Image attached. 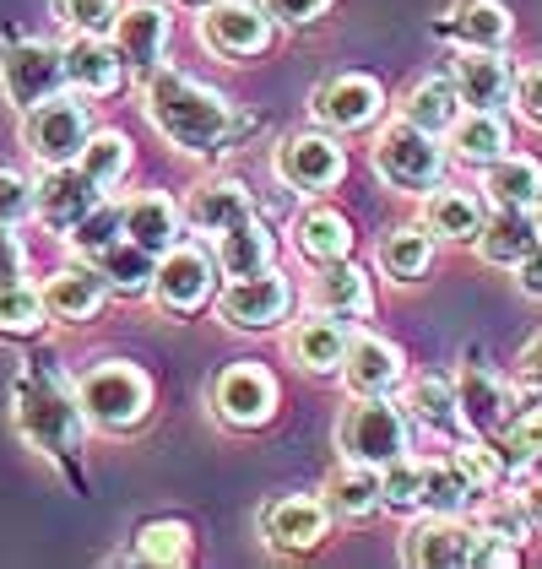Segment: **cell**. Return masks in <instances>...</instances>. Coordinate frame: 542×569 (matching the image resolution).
I'll return each instance as SVG.
<instances>
[{
    "label": "cell",
    "instance_id": "1",
    "mask_svg": "<svg viewBox=\"0 0 542 569\" xmlns=\"http://www.w3.org/2000/svg\"><path fill=\"white\" fill-rule=\"evenodd\" d=\"M141 109H147L152 131L163 136L169 147L190 152V158H218L239 136V109L228 103L223 92L184 77V71H169V66H158L147 77Z\"/></svg>",
    "mask_w": 542,
    "mask_h": 569
},
{
    "label": "cell",
    "instance_id": "2",
    "mask_svg": "<svg viewBox=\"0 0 542 569\" xmlns=\"http://www.w3.org/2000/svg\"><path fill=\"white\" fill-rule=\"evenodd\" d=\"M11 418H17L22 439L44 456H71L82 445V429H88V412H82L77 391H66V380L49 375V369H22L17 375Z\"/></svg>",
    "mask_w": 542,
    "mask_h": 569
},
{
    "label": "cell",
    "instance_id": "3",
    "mask_svg": "<svg viewBox=\"0 0 542 569\" xmlns=\"http://www.w3.org/2000/svg\"><path fill=\"white\" fill-rule=\"evenodd\" d=\"M369 158H374V174L385 179L391 190H402V196H429V190L445 179L451 147H445V136L418 131V126H406L402 114H397L391 126H380Z\"/></svg>",
    "mask_w": 542,
    "mask_h": 569
},
{
    "label": "cell",
    "instance_id": "4",
    "mask_svg": "<svg viewBox=\"0 0 542 569\" xmlns=\"http://www.w3.org/2000/svg\"><path fill=\"white\" fill-rule=\"evenodd\" d=\"M77 401L92 429L126 435L152 412V380H147V369H136L126 358H103L77 380Z\"/></svg>",
    "mask_w": 542,
    "mask_h": 569
},
{
    "label": "cell",
    "instance_id": "5",
    "mask_svg": "<svg viewBox=\"0 0 542 569\" xmlns=\"http://www.w3.org/2000/svg\"><path fill=\"white\" fill-rule=\"evenodd\" d=\"M412 445V423L406 407L391 396H359L342 418H337V450L342 461H363V467H391Z\"/></svg>",
    "mask_w": 542,
    "mask_h": 569
},
{
    "label": "cell",
    "instance_id": "6",
    "mask_svg": "<svg viewBox=\"0 0 542 569\" xmlns=\"http://www.w3.org/2000/svg\"><path fill=\"white\" fill-rule=\"evenodd\" d=\"M92 136V114L88 103H82V92H54L44 103H33L28 114H22V147L54 169V163H77L82 158V147H88Z\"/></svg>",
    "mask_w": 542,
    "mask_h": 569
},
{
    "label": "cell",
    "instance_id": "7",
    "mask_svg": "<svg viewBox=\"0 0 542 569\" xmlns=\"http://www.w3.org/2000/svg\"><path fill=\"white\" fill-rule=\"evenodd\" d=\"M277 179L299 196H325L348 174V147L331 131H288L277 147Z\"/></svg>",
    "mask_w": 542,
    "mask_h": 569
},
{
    "label": "cell",
    "instance_id": "8",
    "mask_svg": "<svg viewBox=\"0 0 542 569\" xmlns=\"http://www.w3.org/2000/svg\"><path fill=\"white\" fill-rule=\"evenodd\" d=\"M271 28H277V17H271L267 6H255V0H207L201 6V22H195L201 44L212 49V54H223V60H255V54H267Z\"/></svg>",
    "mask_w": 542,
    "mask_h": 569
},
{
    "label": "cell",
    "instance_id": "9",
    "mask_svg": "<svg viewBox=\"0 0 542 569\" xmlns=\"http://www.w3.org/2000/svg\"><path fill=\"white\" fill-rule=\"evenodd\" d=\"M66 88V49L44 39H22L0 54V92L17 114H28L33 103H44Z\"/></svg>",
    "mask_w": 542,
    "mask_h": 569
},
{
    "label": "cell",
    "instance_id": "10",
    "mask_svg": "<svg viewBox=\"0 0 542 569\" xmlns=\"http://www.w3.org/2000/svg\"><path fill=\"white\" fill-rule=\"evenodd\" d=\"M293 309V282L267 266V271H250V277H228V288L218 293V315H223L233 331H277Z\"/></svg>",
    "mask_w": 542,
    "mask_h": 569
},
{
    "label": "cell",
    "instance_id": "11",
    "mask_svg": "<svg viewBox=\"0 0 542 569\" xmlns=\"http://www.w3.org/2000/svg\"><path fill=\"white\" fill-rule=\"evenodd\" d=\"M218 288V256L201 244H174L158 256V277H152V299L163 315H195Z\"/></svg>",
    "mask_w": 542,
    "mask_h": 569
},
{
    "label": "cell",
    "instance_id": "12",
    "mask_svg": "<svg viewBox=\"0 0 542 569\" xmlns=\"http://www.w3.org/2000/svg\"><path fill=\"white\" fill-rule=\"evenodd\" d=\"M212 412L223 418L228 429H261L277 418V375L267 363L244 358V363H228L223 375L212 380Z\"/></svg>",
    "mask_w": 542,
    "mask_h": 569
},
{
    "label": "cell",
    "instance_id": "13",
    "mask_svg": "<svg viewBox=\"0 0 542 569\" xmlns=\"http://www.w3.org/2000/svg\"><path fill=\"white\" fill-rule=\"evenodd\" d=\"M310 109H315V120L325 131L359 136V131H369V126H380V114H385V88H380L374 77H363V71H337V77H325L315 88Z\"/></svg>",
    "mask_w": 542,
    "mask_h": 569
},
{
    "label": "cell",
    "instance_id": "14",
    "mask_svg": "<svg viewBox=\"0 0 542 569\" xmlns=\"http://www.w3.org/2000/svg\"><path fill=\"white\" fill-rule=\"evenodd\" d=\"M478 548V526H466L461 516H423L406 526L402 537V559L412 569H466Z\"/></svg>",
    "mask_w": 542,
    "mask_h": 569
},
{
    "label": "cell",
    "instance_id": "15",
    "mask_svg": "<svg viewBox=\"0 0 542 569\" xmlns=\"http://www.w3.org/2000/svg\"><path fill=\"white\" fill-rule=\"evenodd\" d=\"M521 412V391L510 386V380H499L494 369H466L461 380H455V418L472 429V435H504L510 429V418Z\"/></svg>",
    "mask_w": 542,
    "mask_h": 569
},
{
    "label": "cell",
    "instance_id": "16",
    "mask_svg": "<svg viewBox=\"0 0 542 569\" xmlns=\"http://www.w3.org/2000/svg\"><path fill=\"white\" fill-rule=\"evenodd\" d=\"M98 201H103V184H92L82 163H54L33 179V212L60 233H71Z\"/></svg>",
    "mask_w": 542,
    "mask_h": 569
},
{
    "label": "cell",
    "instance_id": "17",
    "mask_svg": "<svg viewBox=\"0 0 542 569\" xmlns=\"http://www.w3.org/2000/svg\"><path fill=\"white\" fill-rule=\"evenodd\" d=\"M325 526H331V505L325 499H315V493H282V499H271L267 516H261V537L277 553H310V548H320Z\"/></svg>",
    "mask_w": 542,
    "mask_h": 569
},
{
    "label": "cell",
    "instance_id": "18",
    "mask_svg": "<svg viewBox=\"0 0 542 569\" xmlns=\"http://www.w3.org/2000/svg\"><path fill=\"white\" fill-rule=\"evenodd\" d=\"M169 33H174V22H169V11L163 6H152V0H131L126 11H120V22H114V49L126 54V66H131V77H152L158 66H163V49H169Z\"/></svg>",
    "mask_w": 542,
    "mask_h": 569
},
{
    "label": "cell",
    "instance_id": "19",
    "mask_svg": "<svg viewBox=\"0 0 542 569\" xmlns=\"http://www.w3.org/2000/svg\"><path fill=\"white\" fill-rule=\"evenodd\" d=\"M126 54L114 49V39L103 33H71L66 44V82L82 92V98H109V92L126 88Z\"/></svg>",
    "mask_w": 542,
    "mask_h": 569
},
{
    "label": "cell",
    "instance_id": "20",
    "mask_svg": "<svg viewBox=\"0 0 542 569\" xmlns=\"http://www.w3.org/2000/svg\"><path fill=\"white\" fill-rule=\"evenodd\" d=\"M406 375V358L397 342L374 337V331H353L348 342V358H342V380L353 396H391L402 386Z\"/></svg>",
    "mask_w": 542,
    "mask_h": 569
},
{
    "label": "cell",
    "instance_id": "21",
    "mask_svg": "<svg viewBox=\"0 0 542 569\" xmlns=\"http://www.w3.org/2000/svg\"><path fill=\"white\" fill-rule=\"evenodd\" d=\"M451 82L466 109H504L515 98V71L504 49H461L451 66Z\"/></svg>",
    "mask_w": 542,
    "mask_h": 569
},
{
    "label": "cell",
    "instance_id": "22",
    "mask_svg": "<svg viewBox=\"0 0 542 569\" xmlns=\"http://www.w3.org/2000/svg\"><path fill=\"white\" fill-rule=\"evenodd\" d=\"M353 342V320L342 315H320V320H299L288 331V352L304 375H342V358Z\"/></svg>",
    "mask_w": 542,
    "mask_h": 569
},
{
    "label": "cell",
    "instance_id": "23",
    "mask_svg": "<svg viewBox=\"0 0 542 569\" xmlns=\"http://www.w3.org/2000/svg\"><path fill=\"white\" fill-rule=\"evenodd\" d=\"M109 299V282H103V271L92 261H77V266H60L54 277L44 282V305L54 320H66V326H82L92 320L98 309Z\"/></svg>",
    "mask_w": 542,
    "mask_h": 569
},
{
    "label": "cell",
    "instance_id": "24",
    "mask_svg": "<svg viewBox=\"0 0 542 569\" xmlns=\"http://www.w3.org/2000/svg\"><path fill=\"white\" fill-rule=\"evenodd\" d=\"M445 147H451L455 163L489 169V163H499L510 152V126H504L499 109H461V120L445 131Z\"/></svg>",
    "mask_w": 542,
    "mask_h": 569
},
{
    "label": "cell",
    "instance_id": "25",
    "mask_svg": "<svg viewBox=\"0 0 542 569\" xmlns=\"http://www.w3.org/2000/svg\"><path fill=\"white\" fill-rule=\"evenodd\" d=\"M538 239H542V228L532 218V207H494L489 222H483V233H478V256L489 266H510L515 271L538 250Z\"/></svg>",
    "mask_w": 542,
    "mask_h": 569
},
{
    "label": "cell",
    "instance_id": "26",
    "mask_svg": "<svg viewBox=\"0 0 542 569\" xmlns=\"http://www.w3.org/2000/svg\"><path fill=\"white\" fill-rule=\"evenodd\" d=\"M120 212H126V239H136V244L152 250V256L174 250L184 239V222H190L163 190H141V196H131Z\"/></svg>",
    "mask_w": 542,
    "mask_h": 569
},
{
    "label": "cell",
    "instance_id": "27",
    "mask_svg": "<svg viewBox=\"0 0 542 569\" xmlns=\"http://www.w3.org/2000/svg\"><path fill=\"white\" fill-rule=\"evenodd\" d=\"M423 222L434 239H451V244H466L483 233L489 222V196H472V190H451V184H434L423 196Z\"/></svg>",
    "mask_w": 542,
    "mask_h": 569
},
{
    "label": "cell",
    "instance_id": "28",
    "mask_svg": "<svg viewBox=\"0 0 542 569\" xmlns=\"http://www.w3.org/2000/svg\"><path fill=\"white\" fill-rule=\"evenodd\" d=\"M310 305L320 315H342V320H363L369 309H374V293H369V277H363L359 266L348 261H320L315 282H310Z\"/></svg>",
    "mask_w": 542,
    "mask_h": 569
},
{
    "label": "cell",
    "instance_id": "29",
    "mask_svg": "<svg viewBox=\"0 0 542 569\" xmlns=\"http://www.w3.org/2000/svg\"><path fill=\"white\" fill-rule=\"evenodd\" d=\"M184 218L195 233H228L233 222L255 218V196L239 184V179H207V184H195V196H190V207H184Z\"/></svg>",
    "mask_w": 542,
    "mask_h": 569
},
{
    "label": "cell",
    "instance_id": "30",
    "mask_svg": "<svg viewBox=\"0 0 542 569\" xmlns=\"http://www.w3.org/2000/svg\"><path fill=\"white\" fill-rule=\"evenodd\" d=\"M293 250L304 256V261H342L348 250H353V222L342 218L337 207H325V201H315V207H304L299 218H293Z\"/></svg>",
    "mask_w": 542,
    "mask_h": 569
},
{
    "label": "cell",
    "instance_id": "31",
    "mask_svg": "<svg viewBox=\"0 0 542 569\" xmlns=\"http://www.w3.org/2000/svg\"><path fill=\"white\" fill-rule=\"evenodd\" d=\"M461 92H455L451 77H423V82H412V88L402 92V114L406 126H418V131H429V136H445L461 120Z\"/></svg>",
    "mask_w": 542,
    "mask_h": 569
},
{
    "label": "cell",
    "instance_id": "32",
    "mask_svg": "<svg viewBox=\"0 0 542 569\" xmlns=\"http://www.w3.org/2000/svg\"><path fill=\"white\" fill-rule=\"evenodd\" d=\"M325 505H331V516H342V521H363V516L385 510V505H380V467L342 461V467L325 478Z\"/></svg>",
    "mask_w": 542,
    "mask_h": 569
},
{
    "label": "cell",
    "instance_id": "33",
    "mask_svg": "<svg viewBox=\"0 0 542 569\" xmlns=\"http://www.w3.org/2000/svg\"><path fill=\"white\" fill-rule=\"evenodd\" d=\"M277 256V239L261 218L233 222L228 233H218V271L223 277H250V271H267Z\"/></svg>",
    "mask_w": 542,
    "mask_h": 569
},
{
    "label": "cell",
    "instance_id": "34",
    "mask_svg": "<svg viewBox=\"0 0 542 569\" xmlns=\"http://www.w3.org/2000/svg\"><path fill=\"white\" fill-rule=\"evenodd\" d=\"M483 196L494 207H538L542 196V163L526 152H504L499 163L483 169Z\"/></svg>",
    "mask_w": 542,
    "mask_h": 569
},
{
    "label": "cell",
    "instance_id": "35",
    "mask_svg": "<svg viewBox=\"0 0 542 569\" xmlns=\"http://www.w3.org/2000/svg\"><path fill=\"white\" fill-rule=\"evenodd\" d=\"M445 28H451V39L461 49H504L510 33H515V22L499 0H461Z\"/></svg>",
    "mask_w": 542,
    "mask_h": 569
},
{
    "label": "cell",
    "instance_id": "36",
    "mask_svg": "<svg viewBox=\"0 0 542 569\" xmlns=\"http://www.w3.org/2000/svg\"><path fill=\"white\" fill-rule=\"evenodd\" d=\"M92 266L103 271L109 293H120V299H141V293H152V277H158V256H152V250H141L136 239L109 244Z\"/></svg>",
    "mask_w": 542,
    "mask_h": 569
},
{
    "label": "cell",
    "instance_id": "37",
    "mask_svg": "<svg viewBox=\"0 0 542 569\" xmlns=\"http://www.w3.org/2000/svg\"><path fill=\"white\" fill-rule=\"evenodd\" d=\"M434 266V233L429 222H402L380 239V271H391L397 282H418Z\"/></svg>",
    "mask_w": 542,
    "mask_h": 569
},
{
    "label": "cell",
    "instance_id": "38",
    "mask_svg": "<svg viewBox=\"0 0 542 569\" xmlns=\"http://www.w3.org/2000/svg\"><path fill=\"white\" fill-rule=\"evenodd\" d=\"M478 499H483V493L466 482V472H461L455 461L423 467V510H434V516H466Z\"/></svg>",
    "mask_w": 542,
    "mask_h": 569
},
{
    "label": "cell",
    "instance_id": "39",
    "mask_svg": "<svg viewBox=\"0 0 542 569\" xmlns=\"http://www.w3.org/2000/svg\"><path fill=\"white\" fill-rule=\"evenodd\" d=\"M44 288H28L22 277L0 282V337H33V331H44Z\"/></svg>",
    "mask_w": 542,
    "mask_h": 569
},
{
    "label": "cell",
    "instance_id": "40",
    "mask_svg": "<svg viewBox=\"0 0 542 569\" xmlns=\"http://www.w3.org/2000/svg\"><path fill=\"white\" fill-rule=\"evenodd\" d=\"M77 163L88 169L92 184H103V190H109V184H120V179L131 174V141H126L120 131H92Z\"/></svg>",
    "mask_w": 542,
    "mask_h": 569
},
{
    "label": "cell",
    "instance_id": "41",
    "mask_svg": "<svg viewBox=\"0 0 542 569\" xmlns=\"http://www.w3.org/2000/svg\"><path fill=\"white\" fill-rule=\"evenodd\" d=\"M66 239H71V250H77L82 261H98L109 244H120V239H126V212H120V207H109V201H98V207H92L88 218L77 222Z\"/></svg>",
    "mask_w": 542,
    "mask_h": 569
},
{
    "label": "cell",
    "instance_id": "42",
    "mask_svg": "<svg viewBox=\"0 0 542 569\" xmlns=\"http://www.w3.org/2000/svg\"><path fill=\"white\" fill-rule=\"evenodd\" d=\"M136 559L141 565H163L174 569L190 559V526L184 521H147L141 537H136Z\"/></svg>",
    "mask_w": 542,
    "mask_h": 569
},
{
    "label": "cell",
    "instance_id": "43",
    "mask_svg": "<svg viewBox=\"0 0 542 569\" xmlns=\"http://www.w3.org/2000/svg\"><path fill=\"white\" fill-rule=\"evenodd\" d=\"M380 505L385 510H423V461H412V456H397L391 467H380Z\"/></svg>",
    "mask_w": 542,
    "mask_h": 569
},
{
    "label": "cell",
    "instance_id": "44",
    "mask_svg": "<svg viewBox=\"0 0 542 569\" xmlns=\"http://www.w3.org/2000/svg\"><path fill=\"white\" fill-rule=\"evenodd\" d=\"M402 407H412L423 423H434V429H445L455 423V380H440V375H423V380H412L402 396Z\"/></svg>",
    "mask_w": 542,
    "mask_h": 569
},
{
    "label": "cell",
    "instance_id": "45",
    "mask_svg": "<svg viewBox=\"0 0 542 569\" xmlns=\"http://www.w3.org/2000/svg\"><path fill=\"white\" fill-rule=\"evenodd\" d=\"M54 11H60V22L71 33H103L109 39L120 11H126V0H54Z\"/></svg>",
    "mask_w": 542,
    "mask_h": 569
},
{
    "label": "cell",
    "instance_id": "46",
    "mask_svg": "<svg viewBox=\"0 0 542 569\" xmlns=\"http://www.w3.org/2000/svg\"><path fill=\"white\" fill-rule=\"evenodd\" d=\"M532 526H538V521L526 516V505H521V499H489V505L478 510V531L504 537V542H515V548H526Z\"/></svg>",
    "mask_w": 542,
    "mask_h": 569
},
{
    "label": "cell",
    "instance_id": "47",
    "mask_svg": "<svg viewBox=\"0 0 542 569\" xmlns=\"http://www.w3.org/2000/svg\"><path fill=\"white\" fill-rule=\"evenodd\" d=\"M451 461L466 472V482H472L478 493H494L499 478H504V456H499L494 445H483V435H472V445H455Z\"/></svg>",
    "mask_w": 542,
    "mask_h": 569
},
{
    "label": "cell",
    "instance_id": "48",
    "mask_svg": "<svg viewBox=\"0 0 542 569\" xmlns=\"http://www.w3.org/2000/svg\"><path fill=\"white\" fill-rule=\"evenodd\" d=\"M22 218H33V179H22L17 169H0V222L17 228Z\"/></svg>",
    "mask_w": 542,
    "mask_h": 569
},
{
    "label": "cell",
    "instance_id": "49",
    "mask_svg": "<svg viewBox=\"0 0 542 569\" xmlns=\"http://www.w3.org/2000/svg\"><path fill=\"white\" fill-rule=\"evenodd\" d=\"M510 103L521 109V120L542 126V60H532V66L515 71V98H510Z\"/></svg>",
    "mask_w": 542,
    "mask_h": 569
},
{
    "label": "cell",
    "instance_id": "50",
    "mask_svg": "<svg viewBox=\"0 0 542 569\" xmlns=\"http://www.w3.org/2000/svg\"><path fill=\"white\" fill-rule=\"evenodd\" d=\"M267 11L277 22H288V28H310V22H320L331 11V0H267Z\"/></svg>",
    "mask_w": 542,
    "mask_h": 569
},
{
    "label": "cell",
    "instance_id": "51",
    "mask_svg": "<svg viewBox=\"0 0 542 569\" xmlns=\"http://www.w3.org/2000/svg\"><path fill=\"white\" fill-rule=\"evenodd\" d=\"M521 559V548L515 542H504V537H489V531H478V548H472V569H499V565H515Z\"/></svg>",
    "mask_w": 542,
    "mask_h": 569
},
{
    "label": "cell",
    "instance_id": "52",
    "mask_svg": "<svg viewBox=\"0 0 542 569\" xmlns=\"http://www.w3.org/2000/svg\"><path fill=\"white\" fill-rule=\"evenodd\" d=\"M28 271V250H22V239L0 222V282H17Z\"/></svg>",
    "mask_w": 542,
    "mask_h": 569
},
{
    "label": "cell",
    "instance_id": "53",
    "mask_svg": "<svg viewBox=\"0 0 542 569\" xmlns=\"http://www.w3.org/2000/svg\"><path fill=\"white\" fill-rule=\"evenodd\" d=\"M521 380H526L532 391H542V337H532V342L521 348Z\"/></svg>",
    "mask_w": 542,
    "mask_h": 569
},
{
    "label": "cell",
    "instance_id": "54",
    "mask_svg": "<svg viewBox=\"0 0 542 569\" xmlns=\"http://www.w3.org/2000/svg\"><path fill=\"white\" fill-rule=\"evenodd\" d=\"M521 271V293H532V299H542V239H538V250L526 256V261L515 266Z\"/></svg>",
    "mask_w": 542,
    "mask_h": 569
},
{
    "label": "cell",
    "instance_id": "55",
    "mask_svg": "<svg viewBox=\"0 0 542 569\" xmlns=\"http://www.w3.org/2000/svg\"><path fill=\"white\" fill-rule=\"evenodd\" d=\"M521 505H526V516L542 526V478L538 482H526V493H521Z\"/></svg>",
    "mask_w": 542,
    "mask_h": 569
},
{
    "label": "cell",
    "instance_id": "56",
    "mask_svg": "<svg viewBox=\"0 0 542 569\" xmlns=\"http://www.w3.org/2000/svg\"><path fill=\"white\" fill-rule=\"evenodd\" d=\"M532 218H538V228H542V196H538V207H532Z\"/></svg>",
    "mask_w": 542,
    "mask_h": 569
},
{
    "label": "cell",
    "instance_id": "57",
    "mask_svg": "<svg viewBox=\"0 0 542 569\" xmlns=\"http://www.w3.org/2000/svg\"><path fill=\"white\" fill-rule=\"evenodd\" d=\"M190 6H207V0H190Z\"/></svg>",
    "mask_w": 542,
    "mask_h": 569
}]
</instances>
